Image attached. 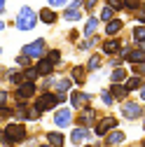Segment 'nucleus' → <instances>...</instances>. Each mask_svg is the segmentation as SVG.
<instances>
[{
	"instance_id": "1",
	"label": "nucleus",
	"mask_w": 145,
	"mask_h": 147,
	"mask_svg": "<svg viewBox=\"0 0 145 147\" xmlns=\"http://www.w3.org/2000/svg\"><path fill=\"white\" fill-rule=\"evenodd\" d=\"M30 136V124L9 119L0 124V145L3 147H21L24 140Z\"/></svg>"
},
{
	"instance_id": "2",
	"label": "nucleus",
	"mask_w": 145,
	"mask_h": 147,
	"mask_svg": "<svg viewBox=\"0 0 145 147\" xmlns=\"http://www.w3.org/2000/svg\"><path fill=\"white\" fill-rule=\"evenodd\" d=\"M115 107L119 110V117H122L124 121H129V124H140V121H143V117H145V107H143V103H140V100H136L133 96L119 100Z\"/></svg>"
},
{
	"instance_id": "3",
	"label": "nucleus",
	"mask_w": 145,
	"mask_h": 147,
	"mask_svg": "<svg viewBox=\"0 0 145 147\" xmlns=\"http://www.w3.org/2000/svg\"><path fill=\"white\" fill-rule=\"evenodd\" d=\"M12 26L21 33H28V30H35L38 28V9L30 7V5H21L16 9V16L12 19Z\"/></svg>"
},
{
	"instance_id": "4",
	"label": "nucleus",
	"mask_w": 145,
	"mask_h": 147,
	"mask_svg": "<svg viewBox=\"0 0 145 147\" xmlns=\"http://www.w3.org/2000/svg\"><path fill=\"white\" fill-rule=\"evenodd\" d=\"M30 105H33V110H38V112L45 117V115H49L54 107H59L61 103H59V96H56V91H38L35 94V98L30 100Z\"/></svg>"
},
{
	"instance_id": "5",
	"label": "nucleus",
	"mask_w": 145,
	"mask_h": 147,
	"mask_svg": "<svg viewBox=\"0 0 145 147\" xmlns=\"http://www.w3.org/2000/svg\"><path fill=\"white\" fill-rule=\"evenodd\" d=\"M98 115H101L98 105H96V103H87L84 107L75 110V115H72V124L84 126V128H91V126H94V121L98 119Z\"/></svg>"
},
{
	"instance_id": "6",
	"label": "nucleus",
	"mask_w": 145,
	"mask_h": 147,
	"mask_svg": "<svg viewBox=\"0 0 145 147\" xmlns=\"http://www.w3.org/2000/svg\"><path fill=\"white\" fill-rule=\"evenodd\" d=\"M49 115H51V124H54V128L68 131V128L72 126V115H75V110H72L68 103H63V105H59V107H54Z\"/></svg>"
},
{
	"instance_id": "7",
	"label": "nucleus",
	"mask_w": 145,
	"mask_h": 147,
	"mask_svg": "<svg viewBox=\"0 0 145 147\" xmlns=\"http://www.w3.org/2000/svg\"><path fill=\"white\" fill-rule=\"evenodd\" d=\"M119 126V117L117 115H112V112H101L98 115V119L94 121V126H91V136L94 138H103L108 131H112V128H117Z\"/></svg>"
},
{
	"instance_id": "8",
	"label": "nucleus",
	"mask_w": 145,
	"mask_h": 147,
	"mask_svg": "<svg viewBox=\"0 0 145 147\" xmlns=\"http://www.w3.org/2000/svg\"><path fill=\"white\" fill-rule=\"evenodd\" d=\"M82 7H84V0H68V3L59 9V14L68 24H80L84 19V9Z\"/></svg>"
},
{
	"instance_id": "9",
	"label": "nucleus",
	"mask_w": 145,
	"mask_h": 147,
	"mask_svg": "<svg viewBox=\"0 0 145 147\" xmlns=\"http://www.w3.org/2000/svg\"><path fill=\"white\" fill-rule=\"evenodd\" d=\"M96 100V94H91V91H87V89H82V86H72L70 91H68V105L72 107V110H80V107H84L87 103H94Z\"/></svg>"
},
{
	"instance_id": "10",
	"label": "nucleus",
	"mask_w": 145,
	"mask_h": 147,
	"mask_svg": "<svg viewBox=\"0 0 145 147\" xmlns=\"http://www.w3.org/2000/svg\"><path fill=\"white\" fill-rule=\"evenodd\" d=\"M91 138H94L91 128H84V126H77V124H72L66 131V145H72V147H80V145L89 142Z\"/></svg>"
},
{
	"instance_id": "11",
	"label": "nucleus",
	"mask_w": 145,
	"mask_h": 147,
	"mask_svg": "<svg viewBox=\"0 0 145 147\" xmlns=\"http://www.w3.org/2000/svg\"><path fill=\"white\" fill-rule=\"evenodd\" d=\"M47 47H49V42H47L45 38H35V40H30V42L21 45V51H19V54H24V56H28L30 61H38L40 56H45Z\"/></svg>"
},
{
	"instance_id": "12",
	"label": "nucleus",
	"mask_w": 145,
	"mask_h": 147,
	"mask_svg": "<svg viewBox=\"0 0 145 147\" xmlns=\"http://www.w3.org/2000/svg\"><path fill=\"white\" fill-rule=\"evenodd\" d=\"M35 94H38V82H33V80H21L19 84H14V86H12V100H14V98L33 100Z\"/></svg>"
},
{
	"instance_id": "13",
	"label": "nucleus",
	"mask_w": 145,
	"mask_h": 147,
	"mask_svg": "<svg viewBox=\"0 0 145 147\" xmlns=\"http://www.w3.org/2000/svg\"><path fill=\"white\" fill-rule=\"evenodd\" d=\"M122 42H124V35H103L101 38V42H98V51L103 54V59H108V56H115V54L119 51V47H122Z\"/></svg>"
},
{
	"instance_id": "14",
	"label": "nucleus",
	"mask_w": 145,
	"mask_h": 147,
	"mask_svg": "<svg viewBox=\"0 0 145 147\" xmlns=\"http://www.w3.org/2000/svg\"><path fill=\"white\" fill-rule=\"evenodd\" d=\"M66 72H68V77L72 80L75 86H82V89H84V86L89 84V72H87L84 63H72V65L66 68Z\"/></svg>"
},
{
	"instance_id": "15",
	"label": "nucleus",
	"mask_w": 145,
	"mask_h": 147,
	"mask_svg": "<svg viewBox=\"0 0 145 147\" xmlns=\"http://www.w3.org/2000/svg\"><path fill=\"white\" fill-rule=\"evenodd\" d=\"M101 140H103L105 147H119L124 142H129V133H126L122 126H117V128H112V131H108Z\"/></svg>"
},
{
	"instance_id": "16",
	"label": "nucleus",
	"mask_w": 145,
	"mask_h": 147,
	"mask_svg": "<svg viewBox=\"0 0 145 147\" xmlns=\"http://www.w3.org/2000/svg\"><path fill=\"white\" fill-rule=\"evenodd\" d=\"M24 80V70L19 65H9V68H3V75H0V82H3L5 86H14V84H19Z\"/></svg>"
},
{
	"instance_id": "17",
	"label": "nucleus",
	"mask_w": 145,
	"mask_h": 147,
	"mask_svg": "<svg viewBox=\"0 0 145 147\" xmlns=\"http://www.w3.org/2000/svg\"><path fill=\"white\" fill-rule=\"evenodd\" d=\"M124 28H126V21L122 19V16L117 14V16H112L110 21H105V24H101V33L105 35H122L124 33Z\"/></svg>"
},
{
	"instance_id": "18",
	"label": "nucleus",
	"mask_w": 145,
	"mask_h": 147,
	"mask_svg": "<svg viewBox=\"0 0 145 147\" xmlns=\"http://www.w3.org/2000/svg\"><path fill=\"white\" fill-rule=\"evenodd\" d=\"M59 21H61L59 9H54V7H49V5H45V7H40V9H38V24H45V26H56Z\"/></svg>"
},
{
	"instance_id": "19",
	"label": "nucleus",
	"mask_w": 145,
	"mask_h": 147,
	"mask_svg": "<svg viewBox=\"0 0 145 147\" xmlns=\"http://www.w3.org/2000/svg\"><path fill=\"white\" fill-rule=\"evenodd\" d=\"M98 30H101V21H98L96 12H94V14H84V24H82V28H80L82 38H89V35H94V33H98Z\"/></svg>"
},
{
	"instance_id": "20",
	"label": "nucleus",
	"mask_w": 145,
	"mask_h": 147,
	"mask_svg": "<svg viewBox=\"0 0 145 147\" xmlns=\"http://www.w3.org/2000/svg\"><path fill=\"white\" fill-rule=\"evenodd\" d=\"M45 56L54 63V68H56V72H66V63H63V49L61 47H47V51H45Z\"/></svg>"
},
{
	"instance_id": "21",
	"label": "nucleus",
	"mask_w": 145,
	"mask_h": 147,
	"mask_svg": "<svg viewBox=\"0 0 145 147\" xmlns=\"http://www.w3.org/2000/svg\"><path fill=\"white\" fill-rule=\"evenodd\" d=\"M42 140L49 142L51 147H66V131H61V128H49V131H45Z\"/></svg>"
},
{
	"instance_id": "22",
	"label": "nucleus",
	"mask_w": 145,
	"mask_h": 147,
	"mask_svg": "<svg viewBox=\"0 0 145 147\" xmlns=\"http://www.w3.org/2000/svg\"><path fill=\"white\" fill-rule=\"evenodd\" d=\"M101 65H103V54H101L98 49H91V51L87 54V61H84V68H87V72L91 75V72H96Z\"/></svg>"
},
{
	"instance_id": "23",
	"label": "nucleus",
	"mask_w": 145,
	"mask_h": 147,
	"mask_svg": "<svg viewBox=\"0 0 145 147\" xmlns=\"http://www.w3.org/2000/svg\"><path fill=\"white\" fill-rule=\"evenodd\" d=\"M124 63H145V47L143 45H131L124 56Z\"/></svg>"
},
{
	"instance_id": "24",
	"label": "nucleus",
	"mask_w": 145,
	"mask_h": 147,
	"mask_svg": "<svg viewBox=\"0 0 145 147\" xmlns=\"http://www.w3.org/2000/svg\"><path fill=\"white\" fill-rule=\"evenodd\" d=\"M96 100H98V105L101 107H105V110H112L117 103H115V98H112V94L108 91V86H101L98 91H96Z\"/></svg>"
},
{
	"instance_id": "25",
	"label": "nucleus",
	"mask_w": 145,
	"mask_h": 147,
	"mask_svg": "<svg viewBox=\"0 0 145 147\" xmlns=\"http://www.w3.org/2000/svg\"><path fill=\"white\" fill-rule=\"evenodd\" d=\"M122 84H124L126 91H129V96H133L140 86H145V77H140V75H126V80Z\"/></svg>"
},
{
	"instance_id": "26",
	"label": "nucleus",
	"mask_w": 145,
	"mask_h": 147,
	"mask_svg": "<svg viewBox=\"0 0 145 147\" xmlns=\"http://www.w3.org/2000/svg\"><path fill=\"white\" fill-rule=\"evenodd\" d=\"M33 65H35V70H38V75H40V77H42V75H54V72H56L54 63H51L47 56H40L38 61H33Z\"/></svg>"
},
{
	"instance_id": "27",
	"label": "nucleus",
	"mask_w": 145,
	"mask_h": 147,
	"mask_svg": "<svg viewBox=\"0 0 145 147\" xmlns=\"http://www.w3.org/2000/svg\"><path fill=\"white\" fill-rule=\"evenodd\" d=\"M108 91L112 94L115 103H119V100H124V98H129V91L124 89V84H122V82H108Z\"/></svg>"
},
{
	"instance_id": "28",
	"label": "nucleus",
	"mask_w": 145,
	"mask_h": 147,
	"mask_svg": "<svg viewBox=\"0 0 145 147\" xmlns=\"http://www.w3.org/2000/svg\"><path fill=\"white\" fill-rule=\"evenodd\" d=\"M131 45H143L145 47V24H133L131 26Z\"/></svg>"
},
{
	"instance_id": "29",
	"label": "nucleus",
	"mask_w": 145,
	"mask_h": 147,
	"mask_svg": "<svg viewBox=\"0 0 145 147\" xmlns=\"http://www.w3.org/2000/svg\"><path fill=\"white\" fill-rule=\"evenodd\" d=\"M129 70H126V63L124 65H117V68H110L108 70V82H124Z\"/></svg>"
},
{
	"instance_id": "30",
	"label": "nucleus",
	"mask_w": 145,
	"mask_h": 147,
	"mask_svg": "<svg viewBox=\"0 0 145 147\" xmlns=\"http://www.w3.org/2000/svg\"><path fill=\"white\" fill-rule=\"evenodd\" d=\"M96 16H98V21L101 24H105V21H110L112 16H117V12L110 7V5H105V3H101L98 7H96Z\"/></svg>"
},
{
	"instance_id": "31",
	"label": "nucleus",
	"mask_w": 145,
	"mask_h": 147,
	"mask_svg": "<svg viewBox=\"0 0 145 147\" xmlns=\"http://www.w3.org/2000/svg\"><path fill=\"white\" fill-rule=\"evenodd\" d=\"M14 117V107L12 103H0V124H5Z\"/></svg>"
},
{
	"instance_id": "32",
	"label": "nucleus",
	"mask_w": 145,
	"mask_h": 147,
	"mask_svg": "<svg viewBox=\"0 0 145 147\" xmlns=\"http://www.w3.org/2000/svg\"><path fill=\"white\" fill-rule=\"evenodd\" d=\"M54 77H56V72H54V75H42V77L38 80V91H51Z\"/></svg>"
},
{
	"instance_id": "33",
	"label": "nucleus",
	"mask_w": 145,
	"mask_h": 147,
	"mask_svg": "<svg viewBox=\"0 0 145 147\" xmlns=\"http://www.w3.org/2000/svg\"><path fill=\"white\" fill-rule=\"evenodd\" d=\"M145 0H124V12L122 14H133L138 7H143Z\"/></svg>"
},
{
	"instance_id": "34",
	"label": "nucleus",
	"mask_w": 145,
	"mask_h": 147,
	"mask_svg": "<svg viewBox=\"0 0 145 147\" xmlns=\"http://www.w3.org/2000/svg\"><path fill=\"white\" fill-rule=\"evenodd\" d=\"M126 70H129V75L145 77V63H126Z\"/></svg>"
},
{
	"instance_id": "35",
	"label": "nucleus",
	"mask_w": 145,
	"mask_h": 147,
	"mask_svg": "<svg viewBox=\"0 0 145 147\" xmlns=\"http://www.w3.org/2000/svg\"><path fill=\"white\" fill-rule=\"evenodd\" d=\"M21 70H24V80H33V82H38V80H40V75H38V70H35L33 63L26 65V68H21Z\"/></svg>"
},
{
	"instance_id": "36",
	"label": "nucleus",
	"mask_w": 145,
	"mask_h": 147,
	"mask_svg": "<svg viewBox=\"0 0 145 147\" xmlns=\"http://www.w3.org/2000/svg\"><path fill=\"white\" fill-rule=\"evenodd\" d=\"M72 47H75V54H89V51H91V47H89L87 38H80V40L72 45Z\"/></svg>"
},
{
	"instance_id": "37",
	"label": "nucleus",
	"mask_w": 145,
	"mask_h": 147,
	"mask_svg": "<svg viewBox=\"0 0 145 147\" xmlns=\"http://www.w3.org/2000/svg\"><path fill=\"white\" fill-rule=\"evenodd\" d=\"M80 38H82V33H80V28H70V30L66 33V42H68L70 47H72V45H75V42H77Z\"/></svg>"
},
{
	"instance_id": "38",
	"label": "nucleus",
	"mask_w": 145,
	"mask_h": 147,
	"mask_svg": "<svg viewBox=\"0 0 145 147\" xmlns=\"http://www.w3.org/2000/svg\"><path fill=\"white\" fill-rule=\"evenodd\" d=\"M101 3H103V0H84V7H82V9H84V14H94V12H96V7H98Z\"/></svg>"
},
{
	"instance_id": "39",
	"label": "nucleus",
	"mask_w": 145,
	"mask_h": 147,
	"mask_svg": "<svg viewBox=\"0 0 145 147\" xmlns=\"http://www.w3.org/2000/svg\"><path fill=\"white\" fill-rule=\"evenodd\" d=\"M0 103H12V89L9 86H0Z\"/></svg>"
},
{
	"instance_id": "40",
	"label": "nucleus",
	"mask_w": 145,
	"mask_h": 147,
	"mask_svg": "<svg viewBox=\"0 0 145 147\" xmlns=\"http://www.w3.org/2000/svg\"><path fill=\"white\" fill-rule=\"evenodd\" d=\"M103 3H105V5H110L117 14H122V12H124V0H103Z\"/></svg>"
},
{
	"instance_id": "41",
	"label": "nucleus",
	"mask_w": 145,
	"mask_h": 147,
	"mask_svg": "<svg viewBox=\"0 0 145 147\" xmlns=\"http://www.w3.org/2000/svg\"><path fill=\"white\" fill-rule=\"evenodd\" d=\"M33 61L28 59V56H24V54H16L14 56V65H19V68H26V65H30Z\"/></svg>"
},
{
	"instance_id": "42",
	"label": "nucleus",
	"mask_w": 145,
	"mask_h": 147,
	"mask_svg": "<svg viewBox=\"0 0 145 147\" xmlns=\"http://www.w3.org/2000/svg\"><path fill=\"white\" fill-rule=\"evenodd\" d=\"M87 42H89V47H91V49H98V42H101V30H98V33H94V35H89Z\"/></svg>"
},
{
	"instance_id": "43",
	"label": "nucleus",
	"mask_w": 145,
	"mask_h": 147,
	"mask_svg": "<svg viewBox=\"0 0 145 147\" xmlns=\"http://www.w3.org/2000/svg\"><path fill=\"white\" fill-rule=\"evenodd\" d=\"M131 16H133V24H145V12H143V7H138Z\"/></svg>"
},
{
	"instance_id": "44",
	"label": "nucleus",
	"mask_w": 145,
	"mask_h": 147,
	"mask_svg": "<svg viewBox=\"0 0 145 147\" xmlns=\"http://www.w3.org/2000/svg\"><path fill=\"white\" fill-rule=\"evenodd\" d=\"M66 3H68V0H47V5H49V7H54V9H61Z\"/></svg>"
},
{
	"instance_id": "45",
	"label": "nucleus",
	"mask_w": 145,
	"mask_h": 147,
	"mask_svg": "<svg viewBox=\"0 0 145 147\" xmlns=\"http://www.w3.org/2000/svg\"><path fill=\"white\" fill-rule=\"evenodd\" d=\"M136 96H138L136 100H140V103H145V86H140V89L136 91Z\"/></svg>"
},
{
	"instance_id": "46",
	"label": "nucleus",
	"mask_w": 145,
	"mask_h": 147,
	"mask_svg": "<svg viewBox=\"0 0 145 147\" xmlns=\"http://www.w3.org/2000/svg\"><path fill=\"white\" fill-rule=\"evenodd\" d=\"M7 12V0H0V16Z\"/></svg>"
},
{
	"instance_id": "47",
	"label": "nucleus",
	"mask_w": 145,
	"mask_h": 147,
	"mask_svg": "<svg viewBox=\"0 0 145 147\" xmlns=\"http://www.w3.org/2000/svg\"><path fill=\"white\" fill-rule=\"evenodd\" d=\"M5 28H7V21L3 19V16H0V33H5Z\"/></svg>"
},
{
	"instance_id": "48",
	"label": "nucleus",
	"mask_w": 145,
	"mask_h": 147,
	"mask_svg": "<svg viewBox=\"0 0 145 147\" xmlns=\"http://www.w3.org/2000/svg\"><path fill=\"white\" fill-rule=\"evenodd\" d=\"M35 147H51L49 142H45V140H38V145H35Z\"/></svg>"
},
{
	"instance_id": "49",
	"label": "nucleus",
	"mask_w": 145,
	"mask_h": 147,
	"mask_svg": "<svg viewBox=\"0 0 145 147\" xmlns=\"http://www.w3.org/2000/svg\"><path fill=\"white\" fill-rule=\"evenodd\" d=\"M80 147H94V145H91V142H84V145H80Z\"/></svg>"
},
{
	"instance_id": "50",
	"label": "nucleus",
	"mask_w": 145,
	"mask_h": 147,
	"mask_svg": "<svg viewBox=\"0 0 145 147\" xmlns=\"http://www.w3.org/2000/svg\"><path fill=\"white\" fill-rule=\"evenodd\" d=\"M3 54H5V49H3V45H0V56H3Z\"/></svg>"
},
{
	"instance_id": "51",
	"label": "nucleus",
	"mask_w": 145,
	"mask_h": 147,
	"mask_svg": "<svg viewBox=\"0 0 145 147\" xmlns=\"http://www.w3.org/2000/svg\"><path fill=\"white\" fill-rule=\"evenodd\" d=\"M3 68H5V65H0V75H3Z\"/></svg>"
},
{
	"instance_id": "52",
	"label": "nucleus",
	"mask_w": 145,
	"mask_h": 147,
	"mask_svg": "<svg viewBox=\"0 0 145 147\" xmlns=\"http://www.w3.org/2000/svg\"><path fill=\"white\" fill-rule=\"evenodd\" d=\"M0 147H3V145H0Z\"/></svg>"
}]
</instances>
